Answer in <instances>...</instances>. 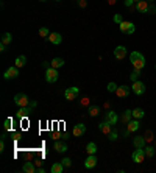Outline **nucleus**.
<instances>
[{"instance_id":"f257e3e1","label":"nucleus","mask_w":156,"mask_h":173,"mask_svg":"<svg viewBox=\"0 0 156 173\" xmlns=\"http://www.w3.org/2000/svg\"><path fill=\"white\" fill-rule=\"evenodd\" d=\"M130 61H131L133 67H134V69H139V70H142L144 66H145V58H144V55H142L140 52H133V53L130 55Z\"/></svg>"},{"instance_id":"f03ea898","label":"nucleus","mask_w":156,"mask_h":173,"mask_svg":"<svg viewBox=\"0 0 156 173\" xmlns=\"http://www.w3.org/2000/svg\"><path fill=\"white\" fill-rule=\"evenodd\" d=\"M119 28H120V31L125 33V35H133L134 30H136L134 24H133V22H126V21H123L122 24H119Z\"/></svg>"},{"instance_id":"7ed1b4c3","label":"nucleus","mask_w":156,"mask_h":173,"mask_svg":"<svg viewBox=\"0 0 156 173\" xmlns=\"http://www.w3.org/2000/svg\"><path fill=\"white\" fill-rule=\"evenodd\" d=\"M14 103L22 108V106H28L30 105V100H28V95L27 94H16L14 95Z\"/></svg>"},{"instance_id":"20e7f679","label":"nucleus","mask_w":156,"mask_h":173,"mask_svg":"<svg viewBox=\"0 0 156 173\" xmlns=\"http://www.w3.org/2000/svg\"><path fill=\"white\" fill-rule=\"evenodd\" d=\"M58 80V69H53V67H49L45 70V81L47 83H55Z\"/></svg>"},{"instance_id":"39448f33","label":"nucleus","mask_w":156,"mask_h":173,"mask_svg":"<svg viewBox=\"0 0 156 173\" xmlns=\"http://www.w3.org/2000/svg\"><path fill=\"white\" fill-rule=\"evenodd\" d=\"M133 161L136 162V164H142L144 162V159H145V150L144 148H137V150H134V153H133Z\"/></svg>"},{"instance_id":"423d86ee","label":"nucleus","mask_w":156,"mask_h":173,"mask_svg":"<svg viewBox=\"0 0 156 173\" xmlns=\"http://www.w3.org/2000/svg\"><path fill=\"white\" fill-rule=\"evenodd\" d=\"M131 91L136 94V95H142L145 92V84L142 81H133V86H131Z\"/></svg>"},{"instance_id":"0eeeda50","label":"nucleus","mask_w":156,"mask_h":173,"mask_svg":"<svg viewBox=\"0 0 156 173\" xmlns=\"http://www.w3.org/2000/svg\"><path fill=\"white\" fill-rule=\"evenodd\" d=\"M17 75H19V67H10L7 72H5V75H3V78L5 80H14V78H17Z\"/></svg>"},{"instance_id":"6e6552de","label":"nucleus","mask_w":156,"mask_h":173,"mask_svg":"<svg viewBox=\"0 0 156 173\" xmlns=\"http://www.w3.org/2000/svg\"><path fill=\"white\" fill-rule=\"evenodd\" d=\"M78 87H69V89H66V92H64V97H66V100H75L77 98V95H78Z\"/></svg>"},{"instance_id":"1a4fd4ad","label":"nucleus","mask_w":156,"mask_h":173,"mask_svg":"<svg viewBox=\"0 0 156 173\" xmlns=\"http://www.w3.org/2000/svg\"><path fill=\"white\" fill-rule=\"evenodd\" d=\"M84 133H86L84 123H77V125L73 126V129H72V134H73L75 137H80V136H83Z\"/></svg>"},{"instance_id":"9d476101","label":"nucleus","mask_w":156,"mask_h":173,"mask_svg":"<svg viewBox=\"0 0 156 173\" xmlns=\"http://www.w3.org/2000/svg\"><path fill=\"white\" fill-rule=\"evenodd\" d=\"M95 165H97V156L95 154H89L86 157V161H84V167L86 168H94Z\"/></svg>"},{"instance_id":"9b49d317","label":"nucleus","mask_w":156,"mask_h":173,"mask_svg":"<svg viewBox=\"0 0 156 173\" xmlns=\"http://www.w3.org/2000/svg\"><path fill=\"white\" fill-rule=\"evenodd\" d=\"M114 56H116L117 59H123V58L126 56V49H125L123 45L116 47V50H114Z\"/></svg>"},{"instance_id":"f8f14e48","label":"nucleus","mask_w":156,"mask_h":173,"mask_svg":"<svg viewBox=\"0 0 156 173\" xmlns=\"http://www.w3.org/2000/svg\"><path fill=\"white\" fill-rule=\"evenodd\" d=\"M136 10L139 13H147L148 11V2L147 0H139V2L136 3Z\"/></svg>"},{"instance_id":"ddd939ff","label":"nucleus","mask_w":156,"mask_h":173,"mask_svg":"<svg viewBox=\"0 0 156 173\" xmlns=\"http://www.w3.org/2000/svg\"><path fill=\"white\" fill-rule=\"evenodd\" d=\"M139 126H140V123L137 122V119H134V120H130V122L126 123V129H128L130 133H134V131H137V129H139Z\"/></svg>"},{"instance_id":"4468645a","label":"nucleus","mask_w":156,"mask_h":173,"mask_svg":"<svg viewBox=\"0 0 156 173\" xmlns=\"http://www.w3.org/2000/svg\"><path fill=\"white\" fill-rule=\"evenodd\" d=\"M116 94H117V97H128L130 95V87L128 86H119L117 87V91H116Z\"/></svg>"},{"instance_id":"2eb2a0df","label":"nucleus","mask_w":156,"mask_h":173,"mask_svg":"<svg viewBox=\"0 0 156 173\" xmlns=\"http://www.w3.org/2000/svg\"><path fill=\"white\" fill-rule=\"evenodd\" d=\"M30 112H31V108H30V106H22V108L17 111V117H19V119H25V117L30 115Z\"/></svg>"},{"instance_id":"dca6fc26","label":"nucleus","mask_w":156,"mask_h":173,"mask_svg":"<svg viewBox=\"0 0 156 173\" xmlns=\"http://www.w3.org/2000/svg\"><path fill=\"white\" fill-rule=\"evenodd\" d=\"M133 143H134L136 148H144L145 147V137L144 136H136L133 139Z\"/></svg>"},{"instance_id":"f3484780","label":"nucleus","mask_w":156,"mask_h":173,"mask_svg":"<svg viewBox=\"0 0 156 173\" xmlns=\"http://www.w3.org/2000/svg\"><path fill=\"white\" fill-rule=\"evenodd\" d=\"M49 41H50L52 44L58 45V44H61L63 38H61V35H59V33H50V36H49Z\"/></svg>"},{"instance_id":"a211bd4d","label":"nucleus","mask_w":156,"mask_h":173,"mask_svg":"<svg viewBox=\"0 0 156 173\" xmlns=\"http://www.w3.org/2000/svg\"><path fill=\"white\" fill-rule=\"evenodd\" d=\"M98 128H100V131H102L103 134H109V133H111V123H109L108 120L102 122V123L98 125Z\"/></svg>"},{"instance_id":"6ab92c4d","label":"nucleus","mask_w":156,"mask_h":173,"mask_svg":"<svg viewBox=\"0 0 156 173\" xmlns=\"http://www.w3.org/2000/svg\"><path fill=\"white\" fill-rule=\"evenodd\" d=\"M36 170L38 168L33 165V162H25L22 167V171H25V173H36Z\"/></svg>"},{"instance_id":"aec40b11","label":"nucleus","mask_w":156,"mask_h":173,"mask_svg":"<svg viewBox=\"0 0 156 173\" xmlns=\"http://www.w3.org/2000/svg\"><path fill=\"white\" fill-rule=\"evenodd\" d=\"M63 66H64V59L63 58H55V59L50 61V67H53V69H59Z\"/></svg>"},{"instance_id":"412c9836","label":"nucleus","mask_w":156,"mask_h":173,"mask_svg":"<svg viewBox=\"0 0 156 173\" xmlns=\"http://www.w3.org/2000/svg\"><path fill=\"white\" fill-rule=\"evenodd\" d=\"M106 120L111 123V125H116L117 122H119V117H117V114L116 112H112V111H109L108 114H106Z\"/></svg>"},{"instance_id":"4be33fe9","label":"nucleus","mask_w":156,"mask_h":173,"mask_svg":"<svg viewBox=\"0 0 156 173\" xmlns=\"http://www.w3.org/2000/svg\"><path fill=\"white\" fill-rule=\"evenodd\" d=\"M53 147H55V150H56L58 153H64V151H67V145H66L64 142H59V140H56Z\"/></svg>"},{"instance_id":"5701e85b","label":"nucleus","mask_w":156,"mask_h":173,"mask_svg":"<svg viewBox=\"0 0 156 173\" xmlns=\"http://www.w3.org/2000/svg\"><path fill=\"white\" fill-rule=\"evenodd\" d=\"M63 170H64L63 162H55V164L52 165V168H50V171H52V173H63Z\"/></svg>"},{"instance_id":"b1692460","label":"nucleus","mask_w":156,"mask_h":173,"mask_svg":"<svg viewBox=\"0 0 156 173\" xmlns=\"http://www.w3.org/2000/svg\"><path fill=\"white\" fill-rule=\"evenodd\" d=\"M144 115H145V112H144L142 108H134V109H133V119H137V120H139V119H142Z\"/></svg>"},{"instance_id":"393cba45","label":"nucleus","mask_w":156,"mask_h":173,"mask_svg":"<svg viewBox=\"0 0 156 173\" xmlns=\"http://www.w3.org/2000/svg\"><path fill=\"white\" fill-rule=\"evenodd\" d=\"M131 117H133V111H131V109H126V111L122 114V119H120V120H122L123 123H128V122L131 120Z\"/></svg>"},{"instance_id":"a878e982","label":"nucleus","mask_w":156,"mask_h":173,"mask_svg":"<svg viewBox=\"0 0 156 173\" xmlns=\"http://www.w3.org/2000/svg\"><path fill=\"white\" fill-rule=\"evenodd\" d=\"M25 64H27V58H25L24 55H21V56H17V58H16V67H19V69H21V67H24Z\"/></svg>"},{"instance_id":"bb28decb","label":"nucleus","mask_w":156,"mask_h":173,"mask_svg":"<svg viewBox=\"0 0 156 173\" xmlns=\"http://www.w3.org/2000/svg\"><path fill=\"white\" fill-rule=\"evenodd\" d=\"M86 151H87V154H95L97 153V145L94 142H89L86 145Z\"/></svg>"},{"instance_id":"cd10ccee","label":"nucleus","mask_w":156,"mask_h":173,"mask_svg":"<svg viewBox=\"0 0 156 173\" xmlns=\"http://www.w3.org/2000/svg\"><path fill=\"white\" fill-rule=\"evenodd\" d=\"M11 41H13V36H11L10 33H5V35L2 36V44L8 45V44H11Z\"/></svg>"},{"instance_id":"c85d7f7f","label":"nucleus","mask_w":156,"mask_h":173,"mask_svg":"<svg viewBox=\"0 0 156 173\" xmlns=\"http://www.w3.org/2000/svg\"><path fill=\"white\" fill-rule=\"evenodd\" d=\"M39 36H41V38H49V36H50L49 28H47V27H41V28H39Z\"/></svg>"},{"instance_id":"c756f323","label":"nucleus","mask_w":156,"mask_h":173,"mask_svg":"<svg viewBox=\"0 0 156 173\" xmlns=\"http://www.w3.org/2000/svg\"><path fill=\"white\" fill-rule=\"evenodd\" d=\"M98 112H100V108H98V106H91V108H89V115H91V117H97Z\"/></svg>"},{"instance_id":"7c9ffc66","label":"nucleus","mask_w":156,"mask_h":173,"mask_svg":"<svg viewBox=\"0 0 156 173\" xmlns=\"http://www.w3.org/2000/svg\"><path fill=\"white\" fill-rule=\"evenodd\" d=\"M140 77V70L139 69H134L133 70V73L130 75V78H131V81H137V78Z\"/></svg>"},{"instance_id":"2f4dec72","label":"nucleus","mask_w":156,"mask_h":173,"mask_svg":"<svg viewBox=\"0 0 156 173\" xmlns=\"http://www.w3.org/2000/svg\"><path fill=\"white\" fill-rule=\"evenodd\" d=\"M145 150V156H148V157H153L154 156V148L153 147H147V148H144Z\"/></svg>"},{"instance_id":"473e14b6","label":"nucleus","mask_w":156,"mask_h":173,"mask_svg":"<svg viewBox=\"0 0 156 173\" xmlns=\"http://www.w3.org/2000/svg\"><path fill=\"white\" fill-rule=\"evenodd\" d=\"M11 125H13V119L8 117V119L5 120V131H10V129H11Z\"/></svg>"},{"instance_id":"72a5a7b5","label":"nucleus","mask_w":156,"mask_h":173,"mask_svg":"<svg viewBox=\"0 0 156 173\" xmlns=\"http://www.w3.org/2000/svg\"><path fill=\"white\" fill-rule=\"evenodd\" d=\"M117 87H119V86H117L116 83H109L106 89H108V92H116V91H117Z\"/></svg>"},{"instance_id":"f704fd0d","label":"nucleus","mask_w":156,"mask_h":173,"mask_svg":"<svg viewBox=\"0 0 156 173\" xmlns=\"http://www.w3.org/2000/svg\"><path fill=\"white\" fill-rule=\"evenodd\" d=\"M61 162H63V165H64V167H66V168H67V167H70V165H72V161H70V159H69V157H64V159H63V161H61Z\"/></svg>"},{"instance_id":"c9c22d12","label":"nucleus","mask_w":156,"mask_h":173,"mask_svg":"<svg viewBox=\"0 0 156 173\" xmlns=\"http://www.w3.org/2000/svg\"><path fill=\"white\" fill-rule=\"evenodd\" d=\"M112 19H114V22H116V24H122V22H123L120 14H114V17H112Z\"/></svg>"},{"instance_id":"e433bc0d","label":"nucleus","mask_w":156,"mask_h":173,"mask_svg":"<svg viewBox=\"0 0 156 173\" xmlns=\"http://www.w3.org/2000/svg\"><path fill=\"white\" fill-rule=\"evenodd\" d=\"M108 136H109V140H112V142H114V140H117V133H116V131H111Z\"/></svg>"},{"instance_id":"4c0bfd02","label":"nucleus","mask_w":156,"mask_h":173,"mask_svg":"<svg viewBox=\"0 0 156 173\" xmlns=\"http://www.w3.org/2000/svg\"><path fill=\"white\" fill-rule=\"evenodd\" d=\"M147 13L154 14V13H156V7H154V5H148V11H147Z\"/></svg>"},{"instance_id":"58836bf2","label":"nucleus","mask_w":156,"mask_h":173,"mask_svg":"<svg viewBox=\"0 0 156 173\" xmlns=\"http://www.w3.org/2000/svg\"><path fill=\"white\" fill-rule=\"evenodd\" d=\"M151 136H153V134H151V131H147V133H145V136H144V137H145V140H151V139H153V137H151Z\"/></svg>"},{"instance_id":"ea45409f","label":"nucleus","mask_w":156,"mask_h":173,"mask_svg":"<svg viewBox=\"0 0 156 173\" xmlns=\"http://www.w3.org/2000/svg\"><path fill=\"white\" fill-rule=\"evenodd\" d=\"M78 5H80V8H84L87 5V2H86V0H78Z\"/></svg>"},{"instance_id":"a19ab883","label":"nucleus","mask_w":156,"mask_h":173,"mask_svg":"<svg viewBox=\"0 0 156 173\" xmlns=\"http://www.w3.org/2000/svg\"><path fill=\"white\" fill-rule=\"evenodd\" d=\"M133 3H134V0H125V5L130 8V7H133Z\"/></svg>"},{"instance_id":"79ce46f5","label":"nucleus","mask_w":156,"mask_h":173,"mask_svg":"<svg viewBox=\"0 0 156 173\" xmlns=\"http://www.w3.org/2000/svg\"><path fill=\"white\" fill-rule=\"evenodd\" d=\"M3 150H5V140L0 142V151H3Z\"/></svg>"},{"instance_id":"37998d69","label":"nucleus","mask_w":156,"mask_h":173,"mask_svg":"<svg viewBox=\"0 0 156 173\" xmlns=\"http://www.w3.org/2000/svg\"><path fill=\"white\" fill-rule=\"evenodd\" d=\"M28 106L33 109V108H36V106H38V103H36V101H30V105H28Z\"/></svg>"},{"instance_id":"c03bdc74","label":"nucleus","mask_w":156,"mask_h":173,"mask_svg":"<svg viewBox=\"0 0 156 173\" xmlns=\"http://www.w3.org/2000/svg\"><path fill=\"white\" fill-rule=\"evenodd\" d=\"M7 50V45L5 44H0V52H5Z\"/></svg>"},{"instance_id":"a18cd8bd","label":"nucleus","mask_w":156,"mask_h":173,"mask_svg":"<svg viewBox=\"0 0 156 173\" xmlns=\"http://www.w3.org/2000/svg\"><path fill=\"white\" fill-rule=\"evenodd\" d=\"M81 105H83V106H84V105H89V100H87V98H83V100H81Z\"/></svg>"},{"instance_id":"49530a36","label":"nucleus","mask_w":156,"mask_h":173,"mask_svg":"<svg viewBox=\"0 0 156 173\" xmlns=\"http://www.w3.org/2000/svg\"><path fill=\"white\" fill-rule=\"evenodd\" d=\"M36 171H38V173H45V170H44V168H38Z\"/></svg>"},{"instance_id":"de8ad7c7","label":"nucleus","mask_w":156,"mask_h":173,"mask_svg":"<svg viewBox=\"0 0 156 173\" xmlns=\"http://www.w3.org/2000/svg\"><path fill=\"white\" fill-rule=\"evenodd\" d=\"M108 2H109L111 5H114V3H116V0H108Z\"/></svg>"},{"instance_id":"09e8293b","label":"nucleus","mask_w":156,"mask_h":173,"mask_svg":"<svg viewBox=\"0 0 156 173\" xmlns=\"http://www.w3.org/2000/svg\"><path fill=\"white\" fill-rule=\"evenodd\" d=\"M134 2H136V3H137V2H139V0H134Z\"/></svg>"},{"instance_id":"8fccbe9b","label":"nucleus","mask_w":156,"mask_h":173,"mask_svg":"<svg viewBox=\"0 0 156 173\" xmlns=\"http://www.w3.org/2000/svg\"><path fill=\"white\" fill-rule=\"evenodd\" d=\"M148 2H153V0H148Z\"/></svg>"},{"instance_id":"3c124183","label":"nucleus","mask_w":156,"mask_h":173,"mask_svg":"<svg viewBox=\"0 0 156 173\" xmlns=\"http://www.w3.org/2000/svg\"><path fill=\"white\" fill-rule=\"evenodd\" d=\"M41 2H45V0H41Z\"/></svg>"},{"instance_id":"603ef678","label":"nucleus","mask_w":156,"mask_h":173,"mask_svg":"<svg viewBox=\"0 0 156 173\" xmlns=\"http://www.w3.org/2000/svg\"><path fill=\"white\" fill-rule=\"evenodd\" d=\"M56 2H59V0H56Z\"/></svg>"},{"instance_id":"864d4df0","label":"nucleus","mask_w":156,"mask_h":173,"mask_svg":"<svg viewBox=\"0 0 156 173\" xmlns=\"http://www.w3.org/2000/svg\"><path fill=\"white\" fill-rule=\"evenodd\" d=\"M154 67H156V66H154Z\"/></svg>"}]
</instances>
